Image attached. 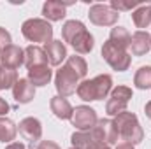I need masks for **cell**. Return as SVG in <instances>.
I'll return each instance as SVG.
<instances>
[{"label": "cell", "instance_id": "cell-1", "mask_svg": "<svg viewBox=\"0 0 151 149\" xmlns=\"http://www.w3.org/2000/svg\"><path fill=\"white\" fill-rule=\"evenodd\" d=\"M62 37L65 42H69L72 47H74L76 53L79 54H88L93 46H95V40H93V35L86 30V27L77 21V19H70L63 25L62 28Z\"/></svg>", "mask_w": 151, "mask_h": 149}, {"label": "cell", "instance_id": "cell-2", "mask_svg": "<svg viewBox=\"0 0 151 149\" xmlns=\"http://www.w3.org/2000/svg\"><path fill=\"white\" fill-rule=\"evenodd\" d=\"M113 90V77L109 74H100L93 79H84L79 82L76 93L81 100L84 102H93V100H104Z\"/></svg>", "mask_w": 151, "mask_h": 149}, {"label": "cell", "instance_id": "cell-3", "mask_svg": "<svg viewBox=\"0 0 151 149\" xmlns=\"http://www.w3.org/2000/svg\"><path fill=\"white\" fill-rule=\"evenodd\" d=\"M114 125H116V130H118V135L121 140H125L132 146L142 142L144 132H142V126L139 125V119L134 112H121L119 116L114 117Z\"/></svg>", "mask_w": 151, "mask_h": 149}, {"label": "cell", "instance_id": "cell-4", "mask_svg": "<svg viewBox=\"0 0 151 149\" xmlns=\"http://www.w3.org/2000/svg\"><path fill=\"white\" fill-rule=\"evenodd\" d=\"M21 34L23 37L30 42H40V44H47L53 40V27L51 23H47L46 19H39V18H32L27 19L21 25Z\"/></svg>", "mask_w": 151, "mask_h": 149}, {"label": "cell", "instance_id": "cell-5", "mask_svg": "<svg viewBox=\"0 0 151 149\" xmlns=\"http://www.w3.org/2000/svg\"><path fill=\"white\" fill-rule=\"evenodd\" d=\"M102 56H104V60L109 63V67H111L113 70H118V72L128 70V67H130V63H132L130 53H128L127 49H123V47L113 44L109 39H107V40L104 42V46H102Z\"/></svg>", "mask_w": 151, "mask_h": 149}, {"label": "cell", "instance_id": "cell-6", "mask_svg": "<svg viewBox=\"0 0 151 149\" xmlns=\"http://www.w3.org/2000/svg\"><path fill=\"white\" fill-rule=\"evenodd\" d=\"M79 82H81L79 75L76 74L70 67H67V65H63V67L56 72V75H55L56 91H58L60 97H65V98L70 97V95H74L76 90H77V86H79Z\"/></svg>", "mask_w": 151, "mask_h": 149}, {"label": "cell", "instance_id": "cell-7", "mask_svg": "<svg viewBox=\"0 0 151 149\" xmlns=\"http://www.w3.org/2000/svg\"><path fill=\"white\" fill-rule=\"evenodd\" d=\"M132 98V90L128 86H118L111 91V97L106 104V112L109 116H119L121 112L127 111L128 107V102Z\"/></svg>", "mask_w": 151, "mask_h": 149}, {"label": "cell", "instance_id": "cell-8", "mask_svg": "<svg viewBox=\"0 0 151 149\" xmlns=\"http://www.w3.org/2000/svg\"><path fill=\"white\" fill-rule=\"evenodd\" d=\"M88 18L97 27H113L116 25L119 12H116L111 5L106 4H93L88 11Z\"/></svg>", "mask_w": 151, "mask_h": 149}, {"label": "cell", "instance_id": "cell-9", "mask_svg": "<svg viewBox=\"0 0 151 149\" xmlns=\"http://www.w3.org/2000/svg\"><path fill=\"white\" fill-rule=\"evenodd\" d=\"M70 121H72V125L77 128V132H90V130L95 128L99 117H97V112L93 111L91 107L79 105V107L74 109Z\"/></svg>", "mask_w": 151, "mask_h": 149}, {"label": "cell", "instance_id": "cell-10", "mask_svg": "<svg viewBox=\"0 0 151 149\" xmlns=\"http://www.w3.org/2000/svg\"><path fill=\"white\" fill-rule=\"evenodd\" d=\"M91 133L95 135L97 140L107 144V146H113L118 142L119 135H118V130H116V125H114L113 119H99L95 128L91 130Z\"/></svg>", "mask_w": 151, "mask_h": 149}, {"label": "cell", "instance_id": "cell-11", "mask_svg": "<svg viewBox=\"0 0 151 149\" xmlns=\"http://www.w3.org/2000/svg\"><path fill=\"white\" fill-rule=\"evenodd\" d=\"M0 62H2V67L18 70L21 65H25V49H21L19 46H14V44L7 46L5 49H2Z\"/></svg>", "mask_w": 151, "mask_h": 149}, {"label": "cell", "instance_id": "cell-12", "mask_svg": "<svg viewBox=\"0 0 151 149\" xmlns=\"http://www.w3.org/2000/svg\"><path fill=\"white\" fill-rule=\"evenodd\" d=\"M18 130H19V135L25 140L32 142V144L39 142L40 137H42V125H40V121L37 117H25V119H21Z\"/></svg>", "mask_w": 151, "mask_h": 149}, {"label": "cell", "instance_id": "cell-13", "mask_svg": "<svg viewBox=\"0 0 151 149\" xmlns=\"http://www.w3.org/2000/svg\"><path fill=\"white\" fill-rule=\"evenodd\" d=\"M70 142H72V148L77 149H111V146L100 142L95 139V135L90 132H74L72 137H70Z\"/></svg>", "mask_w": 151, "mask_h": 149}, {"label": "cell", "instance_id": "cell-14", "mask_svg": "<svg viewBox=\"0 0 151 149\" xmlns=\"http://www.w3.org/2000/svg\"><path fill=\"white\" fill-rule=\"evenodd\" d=\"M44 51L47 56V63L53 67L62 65V62L67 58V47L62 40H51V42L44 44Z\"/></svg>", "mask_w": 151, "mask_h": 149}, {"label": "cell", "instance_id": "cell-15", "mask_svg": "<svg viewBox=\"0 0 151 149\" xmlns=\"http://www.w3.org/2000/svg\"><path fill=\"white\" fill-rule=\"evenodd\" d=\"M12 97L18 104H28L35 97V86L28 79H18L12 86Z\"/></svg>", "mask_w": 151, "mask_h": 149}, {"label": "cell", "instance_id": "cell-16", "mask_svg": "<svg viewBox=\"0 0 151 149\" xmlns=\"http://www.w3.org/2000/svg\"><path fill=\"white\" fill-rule=\"evenodd\" d=\"M130 51L134 56H144L151 49V35L144 30H137L132 37H130V44H128Z\"/></svg>", "mask_w": 151, "mask_h": 149}, {"label": "cell", "instance_id": "cell-17", "mask_svg": "<svg viewBox=\"0 0 151 149\" xmlns=\"http://www.w3.org/2000/svg\"><path fill=\"white\" fill-rule=\"evenodd\" d=\"M67 5H70V2H60V0H49L42 5V16L46 18V21H60L65 18V11Z\"/></svg>", "mask_w": 151, "mask_h": 149}, {"label": "cell", "instance_id": "cell-18", "mask_svg": "<svg viewBox=\"0 0 151 149\" xmlns=\"http://www.w3.org/2000/svg\"><path fill=\"white\" fill-rule=\"evenodd\" d=\"M49 107H51V112L58 119H70L72 117V112H74L70 102L65 97H60V95H56V97H53L49 100Z\"/></svg>", "mask_w": 151, "mask_h": 149}, {"label": "cell", "instance_id": "cell-19", "mask_svg": "<svg viewBox=\"0 0 151 149\" xmlns=\"http://www.w3.org/2000/svg\"><path fill=\"white\" fill-rule=\"evenodd\" d=\"M53 77V70L49 69V65H35L32 69H28V81L34 84V86H46L49 84Z\"/></svg>", "mask_w": 151, "mask_h": 149}, {"label": "cell", "instance_id": "cell-20", "mask_svg": "<svg viewBox=\"0 0 151 149\" xmlns=\"http://www.w3.org/2000/svg\"><path fill=\"white\" fill-rule=\"evenodd\" d=\"M46 63H47V56L40 46L32 44L25 49V67L27 69H32L35 65H46Z\"/></svg>", "mask_w": 151, "mask_h": 149}, {"label": "cell", "instance_id": "cell-21", "mask_svg": "<svg viewBox=\"0 0 151 149\" xmlns=\"http://www.w3.org/2000/svg\"><path fill=\"white\" fill-rule=\"evenodd\" d=\"M132 21L137 28H148L151 25V5H141L132 12Z\"/></svg>", "mask_w": 151, "mask_h": 149}, {"label": "cell", "instance_id": "cell-22", "mask_svg": "<svg viewBox=\"0 0 151 149\" xmlns=\"http://www.w3.org/2000/svg\"><path fill=\"white\" fill-rule=\"evenodd\" d=\"M16 133H18V128L16 125L9 119V117H0V142H14L16 139Z\"/></svg>", "mask_w": 151, "mask_h": 149}, {"label": "cell", "instance_id": "cell-23", "mask_svg": "<svg viewBox=\"0 0 151 149\" xmlns=\"http://www.w3.org/2000/svg\"><path fill=\"white\" fill-rule=\"evenodd\" d=\"M130 32L127 30V28H123V27H114L111 28V34H109V40L116 44V46H119V47H123V49H127L128 47V44H130Z\"/></svg>", "mask_w": 151, "mask_h": 149}, {"label": "cell", "instance_id": "cell-24", "mask_svg": "<svg viewBox=\"0 0 151 149\" xmlns=\"http://www.w3.org/2000/svg\"><path fill=\"white\" fill-rule=\"evenodd\" d=\"M134 84L139 90H150L151 88V67H141L134 75Z\"/></svg>", "mask_w": 151, "mask_h": 149}, {"label": "cell", "instance_id": "cell-25", "mask_svg": "<svg viewBox=\"0 0 151 149\" xmlns=\"http://www.w3.org/2000/svg\"><path fill=\"white\" fill-rule=\"evenodd\" d=\"M65 65H67V67H70L76 74L79 75V79H84L86 74H88V65H86V62H84V58H83V56H77V54L69 56V58H67V62H65Z\"/></svg>", "mask_w": 151, "mask_h": 149}, {"label": "cell", "instance_id": "cell-26", "mask_svg": "<svg viewBox=\"0 0 151 149\" xmlns=\"http://www.w3.org/2000/svg\"><path fill=\"white\" fill-rule=\"evenodd\" d=\"M18 81V72L0 65V90H12Z\"/></svg>", "mask_w": 151, "mask_h": 149}, {"label": "cell", "instance_id": "cell-27", "mask_svg": "<svg viewBox=\"0 0 151 149\" xmlns=\"http://www.w3.org/2000/svg\"><path fill=\"white\" fill-rule=\"evenodd\" d=\"M116 12H125V11H132V9H137L141 7L139 2H132V0H111L109 4Z\"/></svg>", "mask_w": 151, "mask_h": 149}, {"label": "cell", "instance_id": "cell-28", "mask_svg": "<svg viewBox=\"0 0 151 149\" xmlns=\"http://www.w3.org/2000/svg\"><path fill=\"white\" fill-rule=\"evenodd\" d=\"M11 42H12L11 34H9L5 28H2V27H0V49H5L7 46H11Z\"/></svg>", "mask_w": 151, "mask_h": 149}, {"label": "cell", "instance_id": "cell-29", "mask_svg": "<svg viewBox=\"0 0 151 149\" xmlns=\"http://www.w3.org/2000/svg\"><path fill=\"white\" fill-rule=\"evenodd\" d=\"M37 149H60V146L53 140H40Z\"/></svg>", "mask_w": 151, "mask_h": 149}, {"label": "cell", "instance_id": "cell-30", "mask_svg": "<svg viewBox=\"0 0 151 149\" xmlns=\"http://www.w3.org/2000/svg\"><path fill=\"white\" fill-rule=\"evenodd\" d=\"M9 109H11V107H9V104L0 97V117H2V116H5V114L9 112Z\"/></svg>", "mask_w": 151, "mask_h": 149}, {"label": "cell", "instance_id": "cell-31", "mask_svg": "<svg viewBox=\"0 0 151 149\" xmlns=\"http://www.w3.org/2000/svg\"><path fill=\"white\" fill-rule=\"evenodd\" d=\"M5 149H27V148H25V144H21V142H11Z\"/></svg>", "mask_w": 151, "mask_h": 149}, {"label": "cell", "instance_id": "cell-32", "mask_svg": "<svg viewBox=\"0 0 151 149\" xmlns=\"http://www.w3.org/2000/svg\"><path fill=\"white\" fill-rule=\"evenodd\" d=\"M116 149H134V146H132V144H128V142H121V144H118V146H116Z\"/></svg>", "mask_w": 151, "mask_h": 149}, {"label": "cell", "instance_id": "cell-33", "mask_svg": "<svg viewBox=\"0 0 151 149\" xmlns=\"http://www.w3.org/2000/svg\"><path fill=\"white\" fill-rule=\"evenodd\" d=\"M144 112H146V116H148V117L151 119V100L148 102V104H146V107H144Z\"/></svg>", "mask_w": 151, "mask_h": 149}, {"label": "cell", "instance_id": "cell-34", "mask_svg": "<svg viewBox=\"0 0 151 149\" xmlns=\"http://www.w3.org/2000/svg\"><path fill=\"white\" fill-rule=\"evenodd\" d=\"M70 149H77V148H70Z\"/></svg>", "mask_w": 151, "mask_h": 149}, {"label": "cell", "instance_id": "cell-35", "mask_svg": "<svg viewBox=\"0 0 151 149\" xmlns=\"http://www.w3.org/2000/svg\"><path fill=\"white\" fill-rule=\"evenodd\" d=\"M0 54H2V49H0Z\"/></svg>", "mask_w": 151, "mask_h": 149}]
</instances>
